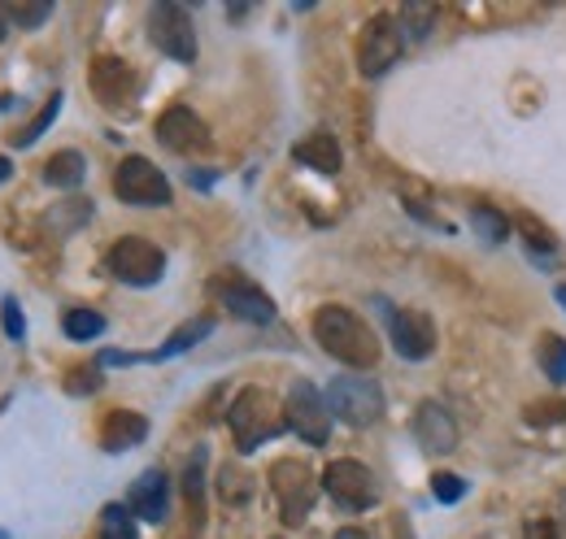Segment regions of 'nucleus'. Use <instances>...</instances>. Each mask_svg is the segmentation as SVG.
Listing matches in <instances>:
<instances>
[{"label": "nucleus", "mask_w": 566, "mask_h": 539, "mask_svg": "<svg viewBox=\"0 0 566 539\" xmlns=\"http://www.w3.org/2000/svg\"><path fill=\"white\" fill-rule=\"evenodd\" d=\"M314 339H318L323 352H332L336 361L354 366L357 374L375 370V361H379V339L370 331V323L357 318L354 309H345V305H323L314 314Z\"/></svg>", "instance_id": "nucleus-1"}, {"label": "nucleus", "mask_w": 566, "mask_h": 539, "mask_svg": "<svg viewBox=\"0 0 566 539\" xmlns=\"http://www.w3.org/2000/svg\"><path fill=\"white\" fill-rule=\"evenodd\" d=\"M227 426H231V435H235V448L240 453H253L258 444H266L271 435H280L283 431V418L275 401H271V392H262V388H244L231 409H227Z\"/></svg>", "instance_id": "nucleus-2"}, {"label": "nucleus", "mask_w": 566, "mask_h": 539, "mask_svg": "<svg viewBox=\"0 0 566 539\" xmlns=\"http://www.w3.org/2000/svg\"><path fill=\"white\" fill-rule=\"evenodd\" d=\"M327 409L349 426H375L384 418V392L375 379L361 374H336L327 383Z\"/></svg>", "instance_id": "nucleus-3"}, {"label": "nucleus", "mask_w": 566, "mask_h": 539, "mask_svg": "<svg viewBox=\"0 0 566 539\" xmlns=\"http://www.w3.org/2000/svg\"><path fill=\"white\" fill-rule=\"evenodd\" d=\"M401 53H406V35H401L397 18L392 13H375L357 35V70L366 78H379V74H388L401 62Z\"/></svg>", "instance_id": "nucleus-4"}, {"label": "nucleus", "mask_w": 566, "mask_h": 539, "mask_svg": "<svg viewBox=\"0 0 566 539\" xmlns=\"http://www.w3.org/2000/svg\"><path fill=\"white\" fill-rule=\"evenodd\" d=\"M283 422H287L305 444L323 448L327 435H332V409H327V397H323L310 379H296V383L287 388V401H283Z\"/></svg>", "instance_id": "nucleus-5"}, {"label": "nucleus", "mask_w": 566, "mask_h": 539, "mask_svg": "<svg viewBox=\"0 0 566 539\" xmlns=\"http://www.w3.org/2000/svg\"><path fill=\"white\" fill-rule=\"evenodd\" d=\"M148 40L175 62H197V27L188 9L175 0H161L148 9Z\"/></svg>", "instance_id": "nucleus-6"}, {"label": "nucleus", "mask_w": 566, "mask_h": 539, "mask_svg": "<svg viewBox=\"0 0 566 539\" xmlns=\"http://www.w3.org/2000/svg\"><path fill=\"white\" fill-rule=\"evenodd\" d=\"M109 270L127 283V287H153L161 274H166V253L144 240V235H123L114 249H109Z\"/></svg>", "instance_id": "nucleus-7"}, {"label": "nucleus", "mask_w": 566, "mask_h": 539, "mask_svg": "<svg viewBox=\"0 0 566 539\" xmlns=\"http://www.w3.org/2000/svg\"><path fill=\"white\" fill-rule=\"evenodd\" d=\"M114 197L127 204H170V183L148 157H123L114 170Z\"/></svg>", "instance_id": "nucleus-8"}, {"label": "nucleus", "mask_w": 566, "mask_h": 539, "mask_svg": "<svg viewBox=\"0 0 566 539\" xmlns=\"http://www.w3.org/2000/svg\"><path fill=\"white\" fill-rule=\"evenodd\" d=\"M323 487L349 514H361V509H370L379 500V483H375V474L366 471L361 462H332L323 471Z\"/></svg>", "instance_id": "nucleus-9"}, {"label": "nucleus", "mask_w": 566, "mask_h": 539, "mask_svg": "<svg viewBox=\"0 0 566 539\" xmlns=\"http://www.w3.org/2000/svg\"><path fill=\"white\" fill-rule=\"evenodd\" d=\"M271 492L280 500V518L287 527H296L310 514V505H314V474L305 471V462L283 457V462H275V471H271Z\"/></svg>", "instance_id": "nucleus-10"}, {"label": "nucleus", "mask_w": 566, "mask_h": 539, "mask_svg": "<svg viewBox=\"0 0 566 539\" xmlns=\"http://www.w3.org/2000/svg\"><path fill=\"white\" fill-rule=\"evenodd\" d=\"M388 331H392V344L406 361H427L436 352V323L423 309H392Z\"/></svg>", "instance_id": "nucleus-11"}, {"label": "nucleus", "mask_w": 566, "mask_h": 539, "mask_svg": "<svg viewBox=\"0 0 566 539\" xmlns=\"http://www.w3.org/2000/svg\"><path fill=\"white\" fill-rule=\"evenodd\" d=\"M415 440H419V448H423L427 457H449L458 448V422H453V413L444 404L423 401L415 409Z\"/></svg>", "instance_id": "nucleus-12"}, {"label": "nucleus", "mask_w": 566, "mask_h": 539, "mask_svg": "<svg viewBox=\"0 0 566 539\" xmlns=\"http://www.w3.org/2000/svg\"><path fill=\"white\" fill-rule=\"evenodd\" d=\"M157 144H166L170 152H201L210 148V127L188 105H170L157 118Z\"/></svg>", "instance_id": "nucleus-13"}, {"label": "nucleus", "mask_w": 566, "mask_h": 539, "mask_svg": "<svg viewBox=\"0 0 566 539\" xmlns=\"http://www.w3.org/2000/svg\"><path fill=\"white\" fill-rule=\"evenodd\" d=\"M218 296H222V305L235 314V318H244V323H258V327H266V323H275V300L258 287V283H244V278H222L218 283Z\"/></svg>", "instance_id": "nucleus-14"}, {"label": "nucleus", "mask_w": 566, "mask_h": 539, "mask_svg": "<svg viewBox=\"0 0 566 539\" xmlns=\"http://www.w3.org/2000/svg\"><path fill=\"white\" fill-rule=\"evenodd\" d=\"M92 92L101 105L123 109L136 96V70L127 66L123 57H96L92 62Z\"/></svg>", "instance_id": "nucleus-15"}, {"label": "nucleus", "mask_w": 566, "mask_h": 539, "mask_svg": "<svg viewBox=\"0 0 566 539\" xmlns=\"http://www.w3.org/2000/svg\"><path fill=\"white\" fill-rule=\"evenodd\" d=\"M213 331V318H192V323H184L175 336L166 339L157 352H105L101 357V366H132V361H170V357H179V352H188V348H197L201 339Z\"/></svg>", "instance_id": "nucleus-16"}, {"label": "nucleus", "mask_w": 566, "mask_h": 539, "mask_svg": "<svg viewBox=\"0 0 566 539\" xmlns=\"http://www.w3.org/2000/svg\"><path fill=\"white\" fill-rule=\"evenodd\" d=\"M127 509L144 522H161L170 514V478H166V471H144L127 492Z\"/></svg>", "instance_id": "nucleus-17"}, {"label": "nucleus", "mask_w": 566, "mask_h": 539, "mask_svg": "<svg viewBox=\"0 0 566 539\" xmlns=\"http://www.w3.org/2000/svg\"><path fill=\"white\" fill-rule=\"evenodd\" d=\"M144 435H148V418L136 409H114L101 422V448L105 453H127V448L144 444Z\"/></svg>", "instance_id": "nucleus-18"}, {"label": "nucleus", "mask_w": 566, "mask_h": 539, "mask_svg": "<svg viewBox=\"0 0 566 539\" xmlns=\"http://www.w3.org/2000/svg\"><path fill=\"white\" fill-rule=\"evenodd\" d=\"M292 157L301 161V166H310V170H318V175H336L340 166H345V152H340V144L332 139V135H305L296 148H292Z\"/></svg>", "instance_id": "nucleus-19"}, {"label": "nucleus", "mask_w": 566, "mask_h": 539, "mask_svg": "<svg viewBox=\"0 0 566 539\" xmlns=\"http://www.w3.org/2000/svg\"><path fill=\"white\" fill-rule=\"evenodd\" d=\"M83 175H87V161H83V152H57V157H49L44 161V183H53V188H78L83 183Z\"/></svg>", "instance_id": "nucleus-20"}, {"label": "nucleus", "mask_w": 566, "mask_h": 539, "mask_svg": "<svg viewBox=\"0 0 566 539\" xmlns=\"http://www.w3.org/2000/svg\"><path fill=\"white\" fill-rule=\"evenodd\" d=\"M471 226H475V235H480L489 249H496V244L510 240V218L496 213L493 204H475V209H471Z\"/></svg>", "instance_id": "nucleus-21"}, {"label": "nucleus", "mask_w": 566, "mask_h": 539, "mask_svg": "<svg viewBox=\"0 0 566 539\" xmlns=\"http://www.w3.org/2000/svg\"><path fill=\"white\" fill-rule=\"evenodd\" d=\"M101 539H140L136 514L127 505H105L101 509Z\"/></svg>", "instance_id": "nucleus-22"}, {"label": "nucleus", "mask_w": 566, "mask_h": 539, "mask_svg": "<svg viewBox=\"0 0 566 539\" xmlns=\"http://www.w3.org/2000/svg\"><path fill=\"white\" fill-rule=\"evenodd\" d=\"M541 370H545V379L549 383H566V339L563 336H541Z\"/></svg>", "instance_id": "nucleus-23"}, {"label": "nucleus", "mask_w": 566, "mask_h": 539, "mask_svg": "<svg viewBox=\"0 0 566 539\" xmlns=\"http://www.w3.org/2000/svg\"><path fill=\"white\" fill-rule=\"evenodd\" d=\"M431 22H436V4H423V0L406 4V9H401V18H397V27H401V35H406V40H427Z\"/></svg>", "instance_id": "nucleus-24"}, {"label": "nucleus", "mask_w": 566, "mask_h": 539, "mask_svg": "<svg viewBox=\"0 0 566 539\" xmlns=\"http://www.w3.org/2000/svg\"><path fill=\"white\" fill-rule=\"evenodd\" d=\"M184 496L192 500L197 518H201V505H206V448H197L188 457V471H184Z\"/></svg>", "instance_id": "nucleus-25"}, {"label": "nucleus", "mask_w": 566, "mask_h": 539, "mask_svg": "<svg viewBox=\"0 0 566 539\" xmlns=\"http://www.w3.org/2000/svg\"><path fill=\"white\" fill-rule=\"evenodd\" d=\"M62 331H66V339H96L101 331H105V318L96 314V309H71L66 318H62Z\"/></svg>", "instance_id": "nucleus-26"}, {"label": "nucleus", "mask_w": 566, "mask_h": 539, "mask_svg": "<svg viewBox=\"0 0 566 539\" xmlns=\"http://www.w3.org/2000/svg\"><path fill=\"white\" fill-rule=\"evenodd\" d=\"M62 101H66V96H62V92H53V96H49V105H44V109L35 114V123H31V127H22V131L13 135V144H18V148L35 144L40 135H44L49 127H53V123H57V114H62Z\"/></svg>", "instance_id": "nucleus-27"}, {"label": "nucleus", "mask_w": 566, "mask_h": 539, "mask_svg": "<svg viewBox=\"0 0 566 539\" xmlns=\"http://www.w3.org/2000/svg\"><path fill=\"white\" fill-rule=\"evenodd\" d=\"M49 13H53V4L49 0H27V4H4V18L13 22V27H40V22H49Z\"/></svg>", "instance_id": "nucleus-28"}, {"label": "nucleus", "mask_w": 566, "mask_h": 539, "mask_svg": "<svg viewBox=\"0 0 566 539\" xmlns=\"http://www.w3.org/2000/svg\"><path fill=\"white\" fill-rule=\"evenodd\" d=\"M523 418H527L532 426H558V422H566V401H558V397H549V401H532L527 409H523Z\"/></svg>", "instance_id": "nucleus-29"}, {"label": "nucleus", "mask_w": 566, "mask_h": 539, "mask_svg": "<svg viewBox=\"0 0 566 539\" xmlns=\"http://www.w3.org/2000/svg\"><path fill=\"white\" fill-rule=\"evenodd\" d=\"M518 231H523V240L532 244V253H536L545 266H554V240H549V235H545V231H541L532 218H523V222H518Z\"/></svg>", "instance_id": "nucleus-30"}, {"label": "nucleus", "mask_w": 566, "mask_h": 539, "mask_svg": "<svg viewBox=\"0 0 566 539\" xmlns=\"http://www.w3.org/2000/svg\"><path fill=\"white\" fill-rule=\"evenodd\" d=\"M66 392L71 397H92V392H101V370L96 366H78L66 374Z\"/></svg>", "instance_id": "nucleus-31"}, {"label": "nucleus", "mask_w": 566, "mask_h": 539, "mask_svg": "<svg viewBox=\"0 0 566 539\" xmlns=\"http://www.w3.org/2000/svg\"><path fill=\"white\" fill-rule=\"evenodd\" d=\"M431 492H436L440 505H458L462 492H467V478H458V474H436V478H431Z\"/></svg>", "instance_id": "nucleus-32"}, {"label": "nucleus", "mask_w": 566, "mask_h": 539, "mask_svg": "<svg viewBox=\"0 0 566 539\" xmlns=\"http://www.w3.org/2000/svg\"><path fill=\"white\" fill-rule=\"evenodd\" d=\"M0 314H4V331H9V339L27 336V323H22V305H18L13 296H4V300H0Z\"/></svg>", "instance_id": "nucleus-33"}, {"label": "nucleus", "mask_w": 566, "mask_h": 539, "mask_svg": "<svg viewBox=\"0 0 566 539\" xmlns=\"http://www.w3.org/2000/svg\"><path fill=\"white\" fill-rule=\"evenodd\" d=\"M523 539H558V527H554V522H527V527H523Z\"/></svg>", "instance_id": "nucleus-34"}, {"label": "nucleus", "mask_w": 566, "mask_h": 539, "mask_svg": "<svg viewBox=\"0 0 566 539\" xmlns=\"http://www.w3.org/2000/svg\"><path fill=\"white\" fill-rule=\"evenodd\" d=\"M188 179H192V188H210V183L218 179V175H213V170H192Z\"/></svg>", "instance_id": "nucleus-35"}, {"label": "nucleus", "mask_w": 566, "mask_h": 539, "mask_svg": "<svg viewBox=\"0 0 566 539\" xmlns=\"http://www.w3.org/2000/svg\"><path fill=\"white\" fill-rule=\"evenodd\" d=\"M336 539H370L366 531H357V527H345V531H336Z\"/></svg>", "instance_id": "nucleus-36"}, {"label": "nucleus", "mask_w": 566, "mask_h": 539, "mask_svg": "<svg viewBox=\"0 0 566 539\" xmlns=\"http://www.w3.org/2000/svg\"><path fill=\"white\" fill-rule=\"evenodd\" d=\"M4 179H13V161H9V157H0V183H4Z\"/></svg>", "instance_id": "nucleus-37"}, {"label": "nucleus", "mask_w": 566, "mask_h": 539, "mask_svg": "<svg viewBox=\"0 0 566 539\" xmlns=\"http://www.w3.org/2000/svg\"><path fill=\"white\" fill-rule=\"evenodd\" d=\"M558 300H563V309H566V283L558 287Z\"/></svg>", "instance_id": "nucleus-38"}, {"label": "nucleus", "mask_w": 566, "mask_h": 539, "mask_svg": "<svg viewBox=\"0 0 566 539\" xmlns=\"http://www.w3.org/2000/svg\"><path fill=\"white\" fill-rule=\"evenodd\" d=\"M0 40H4V9H0Z\"/></svg>", "instance_id": "nucleus-39"}]
</instances>
